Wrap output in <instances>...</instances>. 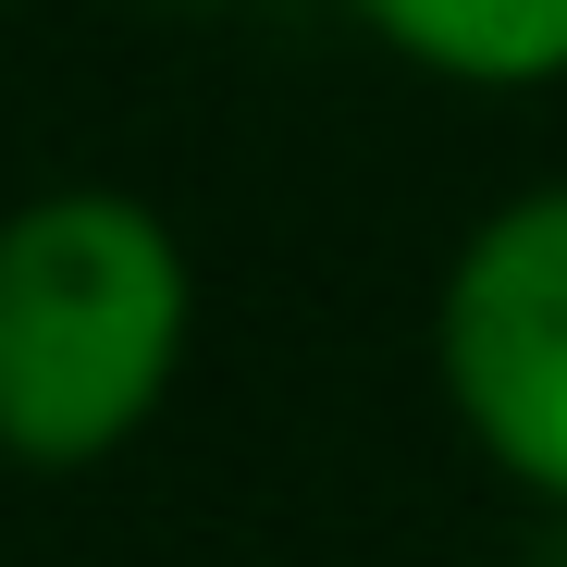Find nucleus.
I'll use <instances>...</instances> for the list:
<instances>
[{
  "label": "nucleus",
  "instance_id": "f257e3e1",
  "mask_svg": "<svg viewBox=\"0 0 567 567\" xmlns=\"http://www.w3.org/2000/svg\"><path fill=\"white\" fill-rule=\"evenodd\" d=\"M185 346V259L173 235L112 198V185H62V198L0 223V444L38 468L112 456Z\"/></svg>",
  "mask_w": 567,
  "mask_h": 567
},
{
  "label": "nucleus",
  "instance_id": "f03ea898",
  "mask_svg": "<svg viewBox=\"0 0 567 567\" xmlns=\"http://www.w3.org/2000/svg\"><path fill=\"white\" fill-rule=\"evenodd\" d=\"M444 383L530 494H567V185L494 210L444 284Z\"/></svg>",
  "mask_w": 567,
  "mask_h": 567
},
{
  "label": "nucleus",
  "instance_id": "7ed1b4c3",
  "mask_svg": "<svg viewBox=\"0 0 567 567\" xmlns=\"http://www.w3.org/2000/svg\"><path fill=\"white\" fill-rule=\"evenodd\" d=\"M408 62L468 74V86H530L567 74V0H358Z\"/></svg>",
  "mask_w": 567,
  "mask_h": 567
},
{
  "label": "nucleus",
  "instance_id": "20e7f679",
  "mask_svg": "<svg viewBox=\"0 0 567 567\" xmlns=\"http://www.w3.org/2000/svg\"><path fill=\"white\" fill-rule=\"evenodd\" d=\"M173 13H210V0H173Z\"/></svg>",
  "mask_w": 567,
  "mask_h": 567
},
{
  "label": "nucleus",
  "instance_id": "39448f33",
  "mask_svg": "<svg viewBox=\"0 0 567 567\" xmlns=\"http://www.w3.org/2000/svg\"><path fill=\"white\" fill-rule=\"evenodd\" d=\"M543 567H567V543H555V555H543Z\"/></svg>",
  "mask_w": 567,
  "mask_h": 567
}]
</instances>
